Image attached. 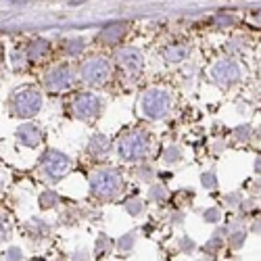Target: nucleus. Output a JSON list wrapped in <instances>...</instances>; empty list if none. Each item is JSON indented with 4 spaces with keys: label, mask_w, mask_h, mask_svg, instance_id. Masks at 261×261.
I'll use <instances>...</instances> for the list:
<instances>
[{
    "label": "nucleus",
    "mask_w": 261,
    "mask_h": 261,
    "mask_svg": "<svg viewBox=\"0 0 261 261\" xmlns=\"http://www.w3.org/2000/svg\"><path fill=\"white\" fill-rule=\"evenodd\" d=\"M148 153V136L144 132H132L119 142V155L127 161H136Z\"/></svg>",
    "instance_id": "nucleus-1"
},
{
    "label": "nucleus",
    "mask_w": 261,
    "mask_h": 261,
    "mask_svg": "<svg viewBox=\"0 0 261 261\" xmlns=\"http://www.w3.org/2000/svg\"><path fill=\"white\" fill-rule=\"evenodd\" d=\"M90 184H92V192L98 194V197H113L121 186V178L113 169H100L92 176Z\"/></svg>",
    "instance_id": "nucleus-2"
},
{
    "label": "nucleus",
    "mask_w": 261,
    "mask_h": 261,
    "mask_svg": "<svg viewBox=\"0 0 261 261\" xmlns=\"http://www.w3.org/2000/svg\"><path fill=\"white\" fill-rule=\"evenodd\" d=\"M142 111L150 119H161L169 111V94L163 90H150L142 98Z\"/></svg>",
    "instance_id": "nucleus-3"
},
{
    "label": "nucleus",
    "mask_w": 261,
    "mask_h": 261,
    "mask_svg": "<svg viewBox=\"0 0 261 261\" xmlns=\"http://www.w3.org/2000/svg\"><path fill=\"white\" fill-rule=\"evenodd\" d=\"M42 107V96L36 90H23L15 96V111L21 117H32L40 111Z\"/></svg>",
    "instance_id": "nucleus-4"
},
{
    "label": "nucleus",
    "mask_w": 261,
    "mask_h": 261,
    "mask_svg": "<svg viewBox=\"0 0 261 261\" xmlns=\"http://www.w3.org/2000/svg\"><path fill=\"white\" fill-rule=\"evenodd\" d=\"M109 71H111V67H109V63H107L105 59H100V57L90 59V61L82 67V75H84V80L88 82V84H94V86L105 84L107 77H109Z\"/></svg>",
    "instance_id": "nucleus-5"
},
{
    "label": "nucleus",
    "mask_w": 261,
    "mask_h": 261,
    "mask_svg": "<svg viewBox=\"0 0 261 261\" xmlns=\"http://www.w3.org/2000/svg\"><path fill=\"white\" fill-rule=\"evenodd\" d=\"M98 98L92 96V94H80L75 100H73V113L80 117V119H92L98 115Z\"/></svg>",
    "instance_id": "nucleus-6"
},
{
    "label": "nucleus",
    "mask_w": 261,
    "mask_h": 261,
    "mask_svg": "<svg viewBox=\"0 0 261 261\" xmlns=\"http://www.w3.org/2000/svg\"><path fill=\"white\" fill-rule=\"evenodd\" d=\"M42 163H44V169L50 173L53 178H61V176H65V173L71 169L69 159L65 157V155H61V153H57V150H50V153H46L44 159H42Z\"/></svg>",
    "instance_id": "nucleus-7"
},
{
    "label": "nucleus",
    "mask_w": 261,
    "mask_h": 261,
    "mask_svg": "<svg viewBox=\"0 0 261 261\" xmlns=\"http://www.w3.org/2000/svg\"><path fill=\"white\" fill-rule=\"evenodd\" d=\"M71 80H73V73L69 69V65H59V67H55L46 75V86L50 90H65L71 86Z\"/></svg>",
    "instance_id": "nucleus-8"
},
{
    "label": "nucleus",
    "mask_w": 261,
    "mask_h": 261,
    "mask_svg": "<svg viewBox=\"0 0 261 261\" xmlns=\"http://www.w3.org/2000/svg\"><path fill=\"white\" fill-rule=\"evenodd\" d=\"M213 77L222 84H234L241 77V67L234 61H220L213 67Z\"/></svg>",
    "instance_id": "nucleus-9"
},
{
    "label": "nucleus",
    "mask_w": 261,
    "mask_h": 261,
    "mask_svg": "<svg viewBox=\"0 0 261 261\" xmlns=\"http://www.w3.org/2000/svg\"><path fill=\"white\" fill-rule=\"evenodd\" d=\"M117 59L121 63V67H125L127 71H132V73L140 71L142 65H144V59H142L140 50H136V48H123V50H119Z\"/></svg>",
    "instance_id": "nucleus-10"
},
{
    "label": "nucleus",
    "mask_w": 261,
    "mask_h": 261,
    "mask_svg": "<svg viewBox=\"0 0 261 261\" xmlns=\"http://www.w3.org/2000/svg\"><path fill=\"white\" fill-rule=\"evenodd\" d=\"M19 138H21V142L28 144V146H38L40 140H42V134H40V129L36 125L28 123V125H23L19 129Z\"/></svg>",
    "instance_id": "nucleus-11"
},
{
    "label": "nucleus",
    "mask_w": 261,
    "mask_h": 261,
    "mask_svg": "<svg viewBox=\"0 0 261 261\" xmlns=\"http://www.w3.org/2000/svg\"><path fill=\"white\" fill-rule=\"evenodd\" d=\"M125 32V23H113V25H109L102 30L100 34V40L107 42V44H113V42H117Z\"/></svg>",
    "instance_id": "nucleus-12"
},
{
    "label": "nucleus",
    "mask_w": 261,
    "mask_h": 261,
    "mask_svg": "<svg viewBox=\"0 0 261 261\" xmlns=\"http://www.w3.org/2000/svg\"><path fill=\"white\" fill-rule=\"evenodd\" d=\"M88 150H90L92 155H102V153H107V150H109V140H107V136H102V134L92 136V138H90V144H88Z\"/></svg>",
    "instance_id": "nucleus-13"
},
{
    "label": "nucleus",
    "mask_w": 261,
    "mask_h": 261,
    "mask_svg": "<svg viewBox=\"0 0 261 261\" xmlns=\"http://www.w3.org/2000/svg\"><path fill=\"white\" fill-rule=\"evenodd\" d=\"M46 50H48V42H46V40H34L32 46H30V50H28V55H30V59L36 61V59H40V57H44Z\"/></svg>",
    "instance_id": "nucleus-14"
},
{
    "label": "nucleus",
    "mask_w": 261,
    "mask_h": 261,
    "mask_svg": "<svg viewBox=\"0 0 261 261\" xmlns=\"http://www.w3.org/2000/svg\"><path fill=\"white\" fill-rule=\"evenodd\" d=\"M188 57V48H184V46H176V48H169L167 53H165V59L167 61H182V59H186Z\"/></svg>",
    "instance_id": "nucleus-15"
},
{
    "label": "nucleus",
    "mask_w": 261,
    "mask_h": 261,
    "mask_svg": "<svg viewBox=\"0 0 261 261\" xmlns=\"http://www.w3.org/2000/svg\"><path fill=\"white\" fill-rule=\"evenodd\" d=\"M67 53H71V55H77V53H82V48H84V40L82 38H75V40H69L67 42Z\"/></svg>",
    "instance_id": "nucleus-16"
},
{
    "label": "nucleus",
    "mask_w": 261,
    "mask_h": 261,
    "mask_svg": "<svg viewBox=\"0 0 261 261\" xmlns=\"http://www.w3.org/2000/svg\"><path fill=\"white\" fill-rule=\"evenodd\" d=\"M132 243H134V236H127L125 241H121V243H119V247H121L123 251H127L129 247H132Z\"/></svg>",
    "instance_id": "nucleus-17"
},
{
    "label": "nucleus",
    "mask_w": 261,
    "mask_h": 261,
    "mask_svg": "<svg viewBox=\"0 0 261 261\" xmlns=\"http://www.w3.org/2000/svg\"><path fill=\"white\" fill-rule=\"evenodd\" d=\"M53 199H55V194H53V192H46L44 197H42V201H44L42 205H44V207H50V205H53Z\"/></svg>",
    "instance_id": "nucleus-18"
},
{
    "label": "nucleus",
    "mask_w": 261,
    "mask_h": 261,
    "mask_svg": "<svg viewBox=\"0 0 261 261\" xmlns=\"http://www.w3.org/2000/svg\"><path fill=\"white\" fill-rule=\"evenodd\" d=\"M127 209L132 211V213H138V211L142 209V205H140V203H129V205H127Z\"/></svg>",
    "instance_id": "nucleus-19"
},
{
    "label": "nucleus",
    "mask_w": 261,
    "mask_h": 261,
    "mask_svg": "<svg viewBox=\"0 0 261 261\" xmlns=\"http://www.w3.org/2000/svg\"><path fill=\"white\" fill-rule=\"evenodd\" d=\"M9 259H11V261H17V259H19V251H17V249H13V251L9 253Z\"/></svg>",
    "instance_id": "nucleus-20"
},
{
    "label": "nucleus",
    "mask_w": 261,
    "mask_h": 261,
    "mask_svg": "<svg viewBox=\"0 0 261 261\" xmlns=\"http://www.w3.org/2000/svg\"><path fill=\"white\" fill-rule=\"evenodd\" d=\"M205 215H209V220H211V222H215V220H217V211H215V209H211V211H209V213H205Z\"/></svg>",
    "instance_id": "nucleus-21"
},
{
    "label": "nucleus",
    "mask_w": 261,
    "mask_h": 261,
    "mask_svg": "<svg viewBox=\"0 0 261 261\" xmlns=\"http://www.w3.org/2000/svg\"><path fill=\"white\" fill-rule=\"evenodd\" d=\"M5 234H7V232H5V226L0 224V241H3V238H5Z\"/></svg>",
    "instance_id": "nucleus-22"
}]
</instances>
